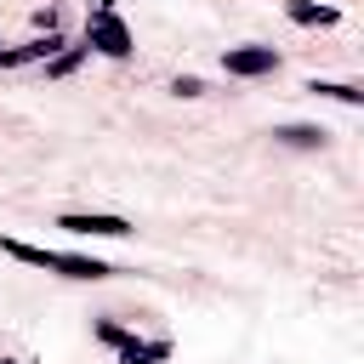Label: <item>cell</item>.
I'll use <instances>...</instances> for the list:
<instances>
[{
	"instance_id": "cell-1",
	"label": "cell",
	"mask_w": 364,
	"mask_h": 364,
	"mask_svg": "<svg viewBox=\"0 0 364 364\" xmlns=\"http://www.w3.org/2000/svg\"><path fill=\"white\" fill-rule=\"evenodd\" d=\"M85 40H91L102 57H131V28H125L114 11H97V17L85 23Z\"/></svg>"
},
{
	"instance_id": "cell-2",
	"label": "cell",
	"mask_w": 364,
	"mask_h": 364,
	"mask_svg": "<svg viewBox=\"0 0 364 364\" xmlns=\"http://www.w3.org/2000/svg\"><path fill=\"white\" fill-rule=\"evenodd\" d=\"M222 68H228V74H245V80H250V74H273V68H279V51H273V46H239V51L222 57Z\"/></svg>"
},
{
	"instance_id": "cell-3",
	"label": "cell",
	"mask_w": 364,
	"mask_h": 364,
	"mask_svg": "<svg viewBox=\"0 0 364 364\" xmlns=\"http://www.w3.org/2000/svg\"><path fill=\"white\" fill-rule=\"evenodd\" d=\"M57 228H68V233H97V239H125V233H131V222H125V216H80V210H74V216H63Z\"/></svg>"
},
{
	"instance_id": "cell-4",
	"label": "cell",
	"mask_w": 364,
	"mask_h": 364,
	"mask_svg": "<svg viewBox=\"0 0 364 364\" xmlns=\"http://www.w3.org/2000/svg\"><path fill=\"white\" fill-rule=\"evenodd\" d=\"M51 273H68V279H108V267H102L97 256H63V250H57Z\"/></svg>"
},
{
	"instance_id": "cell-5",
	"label": "cell",
	"mask_w": 364,
	"mask_h": 364,
	"mask_svg": "<svg viewBox=\"0 0 364 364\" xmlns=\"http://www.w3.org/2000/svg\"><path fill=\"white\" fill-rule=\"evenodd\" d=\"M165 353V341H119V364H159Z\"/></svg>"
},
{
	"instance_id": "cell-6",
	"label": "cell",
	"mask_w": 364,
	"mask_h": 364,
	"mask_svg": "<svg viewBox=\"0 0 364 364\" xmlns=\"http://www.w3.org/2000/svg\"><path fill=\"white\" fill-rule=\"evenodd\" d=\"M0 250H6V256H17V262H28V267H51V262H57V250L23 245V239H0Z\"/></svg>"
},
{
	"instance_id": "cell-7",
	"label": "cell",
	"mask_w": 364,
	"mask_h": 364,
	"mask_svg": "<svg viewBox=\"0 0 364 364\" xmlns=\"http://www.w3.org/2000/svg\"><path fill=\"white\" fill-rule=\"evenodd\" d=\"M290 17H296V23H336L330 6H307V0H290Z\"/></svg>"
},
{
	"instance_id": "cell-8",
	"label": "cell",
	"mask_w": 364,
	"mask_h": 364,
	"mask_svg": "<svg viewBox=\"0 0 364 364\" xmlns=\"http://www.w3.org/2000/svg\"><path fill=\"white\" fill-rule=\"evenodd\" d=\"M279 136H284V142H296V148H318V142H324V131H313V125H284Z\"/></svg>"
},
{
	"instance_id": "cell-9",
	"label": "cell",
	"mask_w": 364,
	"mask_h": 364,
	"mask_svg": "<svg viewBox=\"0 0 364 364\" xmlns=\"http://www.w3.org/2000/svg\"><path fill=\"white\" fill-rule=\"evenodd\" d=\"M313 91H318V97H336V102H353V108L364 102V91H358V85H318V80H313Z\"/></svg>"
},
{
	"instance_id": "cell-10",
	"label": "cell",
	"mask_w": 364,
	"mask_h": 364,
	"mask_svg": "<svg viewBox=\"0 0 364 364\" xmlns=\"http://www.w3.org/2000/svg\"><path fill=\"white\" fill-rule=\"evenodd\" d=\"M102 11H114V0H102Z\"/></svg>"
},
{
	"instance_id": "cell-11",
	"label": "cell",
	"mask_w": 364,
	"mask_h": 364,
	"mask_svg": "<svg viewBox=\"0 0 364 364\" xmlns=\"http://www.w3.org/2000/svg\"><path fill=\"white\" fill-rule=\"evenodd\" d=\"M0 364H6V358H0Z\"/></svg>"
},
{
	"instance_id": "cell-12",
	"label": "cell",
	"mask_w": 364,
	"mask_h": 364,
	"mask_svg": "<svg viewBox=\"0 0 364 364\" xmlns=\"http://www.w3.org/2000/svg\"><path fill=\"white\" fill-rule=\"evenodd\" d=\"M0 57H6V51H0Z\"/></svg>"
}]
</instances>
